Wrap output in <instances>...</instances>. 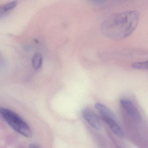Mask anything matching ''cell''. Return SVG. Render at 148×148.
Listing matches in <instances>:
<instances>
[{"mask_svg": "<svg viewBox=\"0 0 148 148\" xmlns=\"http://www.w3.org/2000/svg\"><path fill=\"white\" fill-rule=\"evenodd\" d=\"M0 114L15 131L26 137L32 136V132L30 126L15 112L6 108H1Z\"/></svg>", "mask_w": 148, "mask_h": 148, "instance_id": "cell-2", "label": "cell"}, {"mask_svg": "<svg viewBox=\"0 0 148 148\" xmlns=\"http://www.w3.org/2000/svg\"><path fill=\"white\" fill-rule=\"evenodd\" d=\"M139 14L136 11L113 14L105 20L101 32L107 38L121 40L129 37L138 25Z\"/></svg>", "mask_w": 148, "mask_h": 148, "instance_id": "cell-1", "label": "cell"}, {"mask_svg": "<svg viewBox=\"0 0 148 148\" xmlns=\"http://www.w3.org/2000/svg\"><path fill=\"white\" fill-rule=\"evenodd\" d=\"M148 66V61H146L134 63L132 65V67L134 69L147 70Z\"/></svg>", "mask_w": 148, "mask_h": 148, "instance_id": "cell-9", "label": "cell"}, {"mask_svg": "<svg viewBox=\"0 0 148 148\" xmlns=\"http://www.w3.org/2000/svg\"><path fill=\"white\" fill-rule=\"evenodd\" d=\"M104 121L107 124L112 132L120 138L123 137L124 133L116 121V119L110 118H103Z\"/></svg>", "mask_w": 148, "mask_h": 148, "instance_id": "cell-5", "label": "cell"}, {"mask_svg": "<svg viewBox=\"0 0 148 148\" xmlns=\"http://www.w3.org/2000/svg\"><path fill=\"white\" fill-rule=\"evenodd\" d=\"M82 115L85 120L92 128L99 130L100 123L99 118L95 112L89 108H85L83 110Z\"/></svg>", "mask_w": 148, "mask_h": 148, "instance_id": "cell-4", "label": "cell"}, {"mask_svg": "<svg viewBox=\"0 0 148 148\" xmlns=\"http://www.w3.org/2000/svg\"><path fill=\"white\" fill-rule=\"evenodd\" d=\"M29 148H38V147H37L36 145H34L33 144H31V145H30L29 146Z\"/></svg>", "mask_w": 148, "mask_h": 148, "instance_id": "cell-10", "label": "cell"}, {"mask_svg": "<svg viewBox=\"0 0 148 148\" xmlns=\"http://www.w3.org/2000/svg\"><path fill=\"white\" fill-rule=\"evenodd\" d=\"M16 1H13L0 5V17H3L9 13L17 6Z\"/></svg>", "mask_w": 148, "mask_h": 148, "instance_id": "cell-7", "label": "cell"}, {"mask_svg": "<svg viewBox=\"0 0 148 148\" xmlns=\"http://www.w3.org/2000/svg\"><path fill=\"white\" fill-rule=\"evenodd\" d=\"M95 107L101 114L103 118H110L116 119V116L107 106L100 103L95 104Z\"/></svg>", "mask_w": 148, "mask_h": 148, "instance_id": "cell-6", "label": "cell"}, {"mask_svg": "<svg viewBox=\"0 0 148 148\" xmlns=\"http://www.w3.org/2000/svg\"><path fill=\"white\" fill-rule=\"evenodd\" d=\"M43 63V58L42 55L39 53L34 54L32 59V64L35 70H38L42 66Z\"/></svg>", "mask_w": 148, "mask_h": 148, "instance_id": "cell-8", "label": "cell"}, {"mask_svg": "<svg viewBox=\"0 0 148 148\" xmlns=\"http://www.w3.org/2000/svg\"><path fill=\"white\" fill-rule=\"evenodd\" d=\"M120 104L123 109L130 116L137 121L140 120V114L130 100L123 99L120 100Z\"/></svg>", "mask_w": 148, "mask_h": 148, "instance_id": "cell-3", "label": "cell"}]
</instances>
